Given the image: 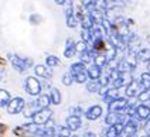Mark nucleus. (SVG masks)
Segmentation results:
<instances>
[{
	"instance_id": "f257e3e1",
	"label": "nucleus",
	"mask_w": 150,
	"mask_h": 137,
	"mask_svg": "<svg viewBox=\"0 0 150 137\" xmlns=\"http://www.w3.org/2000/svg\"><path fill=\"white\" fill-rule=\"evenodd\" d=\"M21 88L24 91V93L28 98H37L44 92V86H42L41 79H38L34 75H25L21 81Z\"/></svg>"
},
{
	"instance_id": "f03ea898",
	"label": "nucleus",
	"mask_w": 150,
	"mask_h": 137,
	"mask_svg": "<svg viewBox=\"0 0 150 137\" xmlns=\"http://www.w3.org/2000/svg\"><path fill=\"white\" fill-rule=\"evenodd\" d=\"M106 113L105 110V106L100 102H93L91 105H88L85 107V115H83V120L89 124H93V123H98L102 120L103 115Z\"/></svg>"
},
{
	"instance_id": "7ed1b4c3",
	"label": "nucleus",
	"mask_w": 150,
	"mask_h": 137,
	"mask_svg": "<svg viewBox=\"0 0 150 137\" xmlns=\"http://www.w3.org/2000/svg\"><path fill=\"white\" fill-rule=\"evenodd\" d=\"M7 61L11 69L18 75L25 77L27 71H30L28 67H27V62H25V55H20V54H16V52H8Z\"/></svg>"
},
{
	"instance_id": "20e7f679",
	"label": "nucleus",
	"mask_w": 150,
	"mask_h": 137,
	"mask_svg": "<svg viewBox=\"0 0 150 137\" xmlns=\"http://www.w3.org/2000/svg\"><path fill=\"white\" fill-rule=\"evenodd\" d=\"M25 106H27V99L20 96V95H16L11 98L10 103L6 107V113L10 115V116H18V115H23Z\"/></svg>"
},
{
	"instance_id": "39448f33",
	"label": "nucleus",
	"mask_w": 150,
	"mask_h": 137,
	"mask_svg": "<svg viewBox=\"0 0 150 137\" xmlns=\"http://www.w3.org/2000/svg\"><path fill=\"white\" fill-rule=\"evenodd\" d=\"M143 123L136 116L126 117L125 122V136H139L142 133Z\"/></svg>"
},
{
	"instance_id": "423d86ee",
	"label": "nucleus",
	"mask_w": 150,
	"mask_h": 137,
	"mask_svg": "<svg viewBox=\"0 0 150 137\" xmlns=\"http://www.w3.org/2000/svg\"><path fill=\"white\" fill-rule=\"evenodd\" d=\"M62 58L68 61L76 60V40L74 37H67L62 47Z\"/></svg>"
},
{
	"instance_id": "0eeeda50",
	"label": "nucleus",
	"mask_w": 150,
	"mask_h": 137,
	"mask_svg": "<svg viewBox=\"0 0 150 137\" xmlns=\"http://www.w3.org/2000/svg\"><path fill=\"white\" fill-rule=\"evenodd\" d=\"M140 92H143V88H142V85H140L137 77L134 78L129 85L125 86V88L122 89V95L126 96L127 99H137V96L140 95Z\"/></svg>"
},
{
	"instance_id": "6e6552de",
	"label": "nucleus",
	"mask_w": 150,
	"mask_h": 137,
	"mask_svg": "<svg viewBox=\"0 0 150 137\" xmlns=\"http://www.w3.org/2000/svg\"><path fill=\"white\" fill-rule=\"evenodd\" d=\"M33 75L38 79H52L55 75V69L48 68L44 62H37L33 68Z\"/></svg>"
},
{
	"instance_id": "1a4fd4ad",
	"label": "nucleus",
	"mask_w": 150,
	"mask_h": 137,
	"mask_svg": "<svg viewBox=\"0 0 150 137\" xmlns=\"http://www.w3.org/2000/svg\"><path fill=\"white\" fill-rule=\"evenodd\" d=\"M126 116L125 113H115V112H108L103 115V117L100 120V123L103 126H113L117 123H125L126 122Z\"/></svg>"
},
{
	"instance_id": "9d476101",
	"label": "nucleus",
	"mask_w": 150,
	"mask_h": 137,
	"mask_svg": "<svg viewBox=\"0 0 150 137\" xmlns=\"http://www.w3.org/2000/svg\"><path fill=\"white\" fill-rule=\"evenodd\" d=\"M64 124H65L68 129H71L74 133H81L83 130V126H85V120H83V117H76V116L65 115Z\"/></svg>"
},
{
	"instance_id": "9b49d317",
	"label": "nucleus",
	"mask_w": 150,
	"mask_h": 137,
	"mask_svg": "<svg viewBox=\"0 0 150 137\" xmlns=\"http://www.w3.org/2000/svg\"><path fill=\"white\" fill-rule=\"evenodd\" d=\"M54 115H55V112H54V109H52V107L40 109V110L34 115L33 122H34V123H37V124H40V126H45V124H47V122H48V120H50Z\"/></svg>"
},
{
	"instance_id": "f8f14e48",
	"label": "nucleus",
	"mask_w": 150,
	"mask_h": 137,
	"mask_svg": "<svg viewBox=\"0 0 150 137\" xmlns=\"http://www.w3.org/2000/svg\"><path fill=\"white\" fill-rule=\"evenodd\" d=\"M127 105H129V99L122 95V96L117 98L116 100H113L110 105L106 106V110L115 112V113H125V109L127 107Z\"/></svg>"
},
{
	"instance_id": "ddd939ff",
	"label": "nucleus",
	"mask_w": 150,
	"mask_h": 137,
	"mask_svg": "<svg viewBox=\"0 0 150 137\" xmlns=\"http://www.w3.org/2000/svg\"><path fill=\"white\" fill-rule=\"evenodd\" d=\"M47 93L50 95V99H51V105H52V107H59L62 102H64V95L61 92V89H59L58 86L52 85L47 91Z\"/></svg>"
},
{
	"instance_id": "4468645a",
	"label": "nucleus",
	"mask_w": 150,
	"mask_h": 137,
	"mask_svg": "<svg viewBox=\"0 0 150 137\" xmlns=\"http://www.w3.org/2000/svg\"><path fill=\"white\" fill-rule=\"evenodd\" d=\"M119 96H122V91H120V89H117V88H113V86H109L108 92L103 95L99 100H100V103L106 107V106L110 105L113 100H116Z\"/></svg>"
},
{
	"instance_id": "2eb2a0df",
	"label": "nucleus",
	"mask_w": 150,
	"mask_h": 137,
	"mask_svg": "<svg viewBox=\"0 0 150 137\" xmlns=\"http://www.w3.org/2000/svg\"><path fill=\"white\" fill-rule=\"evenodd\" d=\"M134 116L140 120L142 123H144V122L150 117V105L139 102L137 107H136V115H134Z\"/></svg>"
},
{
	"instance_id": "dca6fc26",
	"label": "nucleus",
	"mask_w": 150,
	"mask_h": 137,
	"mask_svg": "<svg viewBox=\"0 0 150 137\" xmlns=\"http://www.w3.org/2000/svg\"><path fill=\"white\" fill-rule=\"evenodd\" d=\"M44 64L51 69H58L62 67V61H61V58H59L58 55H55V54H45Z\"/></svg>"
},
{
	"instance_id": "f3484780",
	"label": "nucleus",
	"mask_w": 150,
	"mask_h": 137,
	"mask_svg": "<svg viewBox=\"0 0 150 137\" xmlns=\"http://www.w3.org/2000/svg\"><path fill=\"white\" fill-rule=\"evenodd\" d=\"M125 136V123H117L106 127V137H123Z\"/></svg>"
},
{
	"instance_id": "a211bd4d",
	"label": "nucleus",
	"mask_w": 150,
	"mask_h": 137,
	"mask_svg": "<svg viewBox=\"0 0 150 137\" xmlns=\"http://www.w3.org/2000/svg\"><path fill=\"white\" fill-rule=\"evenodd\" d=\"M134 60H136V62H137L139 65L147 64L150 61V48L149 47H142V48H139V51L136 52V55H134Z\"/></svg>"
},
{
	"instance_id": "6ab92c4d",
	"label": "nucleus",
	"mask_w": 150,
	"mask_h": 137,
	"mask_svg": "<svg viewBox=\"0 0 150 137\" xmlns=\"http://www.w3.org/2000/svg\"><path fill=\"white\" fill-rule=\"evenodd\" d=\"M100 86L102 85H100L99 81H92V79H89L83 85V91L88 95H91V96H98V93H99V91H100Z\"/></svg>"
},
{
	"instance_id": "aec40b11",
	"label": "nucleus",
	"mask_w": 150,
	"mask_h": 137,
	"mask_svg": "<svg viewBox=\"0 0 150 137\" xmlns=\"http://www.w3.org/2000/svg\"><path fill=\"white\" fill-rule=\"evenodd\" d=\"M67 115L69 116H76V117H83L85 115V106L82 103H72L67 107Z\"/></svg>"
},
{
	"instance_id": "412c9836",
	"label": "nucleus",
	"mask_w": 150,
	"mask_h": 137,
	"mask_svg": "<svg viewBox=\"0 0 150 137\" xmlns=\"http://www.w3.org/2000/svg\"><path fill=\"white\" fill-rule=\"evenodd\" d=\"M68 71L71 72V75L74 77V75H76V74H81V72H85L86 69H88V65H85L83 62H81V61L75 60L72 61L69 65H68Z\"/></svg>"
},
{
	"instance_id": "4be33fe9",
	"label": "nucleus",
	"mask_w": 150,
	"mask_h": 137,
	"mask_svg": "<svg viewBox=\"0 0 150 137\" xmlns=\"http://www.w3.org/2000/svg\"><path fill=\"white\" fill-rule=\"evenodd\" d=\"M102 74H103V69L100 68V67L95 65V64L88 65V78L89 79H92V81H99Z\"/></svg>"
},
{
	"instance_id": "5701e85b",
	"label": "nucleus",
	"mask_w": 150,
	"mask_h": 137,
	"mask_svg": "<svg viewBox=\"0 0 150 137\" xmlns=\"http://www.w3.org/2000/svg\"><path fill=\"white\" fill-rule=\"evenodd\" d=\"M59 82H61V85L64 86V88H72L75 85V81H74V77L71 75V72L69 71H64L62 74H61V77H59Z\"/></svg>"
},
{
	"instance_id": "b1692460",
	"label": "nucleus",
	"mask_w": 150,
	"mask_h": 137,
	"mask_svg": "<svg viewBox=\"0 0 150 137\" xmlns=\"http://www.w3.org/2000/svg\"><path fill=\"white\" fill-rule=\"evenodd\" d=\"M11 98L13 96L10 93V91L4 89V88H0V109H6L10 100H11Z\"/></svg>"
},
{
	"instance_id": "393cba45",
	"label": "nucleus",
	"mask_w": 150,
	"mask_h": 137,
	"mask_svg": "<svg viewBox=\"0 0 150 137\" xmlns=\"http://www.w3.org/2000/svg\"><path fill=\"white\" fill-rule=\"evenodd\" d=\"M35 99H37V103H38V106H40L41 109L52 107V105H51V99H50V95L47 93V92H42V93L40 95V96H37Z\"/></svg>"
},
{
	"instance_id": "a878e982",
	"label": "nucleus",
	"mask_w": 150,
	"mask_h": 137,
	"mask_svg": "<svg viewBox=\"0 0 150 137\" xmlns=\"http://www.w3.org/2000/svg\"><path fill=\"white\" fill-rule=\"evenodd\" d=\"M137 79H139V82H140V85H142L143 91L150 89V72H147V71H142V72H139Z\"/></svg>"
},
{
	"instance_id": "bb28decb",
	"label": "nucleus",
	"mask_w": 150,
	"mask_h": 137,
	"mask_svg": "<svg viewBox=\"0 0 150 137\" xmlns=\"http://www.w3.org/2000/svg\"><path fill=\"white\" fill-rule=\"evenodd\" d=\"M74 134V131L71 129H68L64 123H58L57 124V136L58 137H71Z\"/></svg>"
},
{
	"instance_id": "cd10ccee",
	"label": "nucleus",
	"mask_w": 150,
	"mask_h": 137,
	"mask_svg": "<svg viewBox=\"0 0 150 137\" xmlns=\"http://www.w3.org/2000/svg\"><path fill=\"white\" fill-rule=\"evenodd\" d=\"M65 18V27H67L68 30H78L79 28V21H78V18L76 16H68V17H64Z\"/></svg>"
},
{
	"instance_id": "c85d7f7f",
	"label": "nucleus",
	"mask_w": 150,
	"mask_h": 137,
	"mask_svg": "<svg viewBox=\"0 0 150 137\" xmlns=\"http://www.w3.org/2000/svg\"><path fill=\"white\" fill-rule=\"evenodd\" d=\"M81 137H99V134H98V130L92 129L91 126H89V123L85 122L83 130L81 131Z\"/></svg>"
},
{
	"instance_id": "c756f323",
	"label": "nucleus",
	"mask_w": 150,
	"mask_h": 137,
	"mask_svg": "<svg viewBox=\"0 0 150 137\" xmlns=\"http://www.w3.org/2000/svg\"><path fill=\"white\" fill-rule=\"evenodd\" d=\"M95 26V23H93V20L91 18V16L88 14V13H85V16L83 18L79 21V28H85V30H91L92 27Z\"/></svg>"
},
{
	"instance_id": "7c9ffc66",
	"label": "nucleus",
	"mask_w": 150,
	"mask_h": 137,
	"mask_svg": "<svg viewBox=\"0 0 150 137\" xmlns=\"http://www.w3.org/2000/svg\"><path fill=\"white\" fill-rule=\"evenodd\" d=\"M74 81H75V85H79V86L85 85V84L89 81V78H88V69H86L85 72H81V74L74 75Z\"/></svg>"
},
{
	"instance_id": "2f4dec72",
	"label": "nucleus",
	"mask_w": 150,
	"mask_h": 137,
	"mask_svg": "<svg viewBox=\"0 0 150 137\" xmlns=\"http://www.w3.org/2000/svg\"><path fill=\"white\" fill-rule=\"evenodd\" d=\"M93 6H95L96 10H99V11L106 14V11L109 10V1L108 0H93Z\"/></svg>"
},
{
	"instance_id": "473e14b6",
	"label": "nucleus",
	"mask_w": 150,
	"mask_h": 137,
	"mask_svg": "<svg viewBox=\"0 0 150 137\" xmlns=\"http://www.w3.org/2000/svg\"><path fill=\"white\" fill-rule=\"evenodd\" d=\"M78 35H79V40H82V41H85V43L91 44V41H92L91 30H85V28H79V31H78Z\"/></svg>"
},
{
	"instance_id": "72a5a7b5",
	"label": "nucleus",
	"mask_w": 150,
	"mask_h": 137,
	"mask_svg": "<svg viewBox=\"0 0 150 137\" xmlns=\"http://www.w3.org/2000/svg\"><path fill=\"white\" fill-rule=\"evenodd\" d=\"M93 64L98 65V67H100L102 69L106 68V65H108V58H106V55H105V54H98V55L95 57Z\"/></svg>"
},
{
	"instance_id": "f704fd0d",
	"label": "nucleus",
	"mask_w": 150,
	"mask_h": 137,
	"mask_svg": "<svg viewBox=\"0 0 150 137\" xmlns=\"http://www.w3.org/2000/svg\"><path fill=\"white\" fill-rule=\"evenodd\" d=\"M89 48V44L85 43V41H82V40H76V55H79V54H82V52H85L86 50Z\"/></svg>"
},
{
	"instance_id": "c9c22d12",
	"label": "nucleus",
	"mask_w": 150,
	"mask_h": 137,
	"mask_svg": "<svg viewBox=\"0 0 150 137\" xmlns=\"http://www.w3.org/2000/svg\"><path fill=\"white\" fill-rule=\"evenodd\" d=\"M28 23H30L31 26H40L42 23V17L40 14H37V13H33V14L28 16Z\"/></svg>"
},
{
	"instance_id": "e433bc0d",
	"label": "nucleus",
	"mask_w": 150,
	"mask_h": 137,
	"mask_svg": "<svg viewBox=\"0 0 150 137\" xmlns=\"http://www.w3.org/2000/svg\"><path fill=\"white\" fill-rule=\"evenodd\" d=\"M137 100L140 103H147V105H150V89L140 92V95L137 96Z\"/></svg>"
},
{
	"instance_id": "4c0bfd02",
	"label": "nucleus",
	"mask_w": 150,
	"mask_h": 137,
	"mask_svg": "<svg viewBox=\"0 0 150 137\" xmlns=\"http://www.w3.org/2000/svg\"><path fill=\"white\" fill-rule=\"evenodd\" d=\"M7 79V71L4 68V65H0V84H3Z\"/></svg>"
},
{
	"instance_id": "58836bf2",
	"label": "nucleus",
	"mask_w": 150,
	"mask_h": 137,
	"mask_svg": "<svg viewBox=\"0 0 150 137\" xmlns=\"http://www.w3.org/2000/svg\"><path fill=\"white\" fill-rule=\"evenodd\" d=\"M142 133L143 134H147L149 136L150 134V117L144 123H143V127H142Z\"/></svg>"
},
{
	"instance_id": "ea45409f",
	"label": "nucleus",
	"mask_w": 150,
	"mask_h": 137,
	"mask_svg": "<svg viewBox=\"0 0 150 137\" xmlns=\"http://www.w3.org/2000/svg\"><path fill=\"white\" fill-rule=\"evenodd\" d=\"M52 1H54V4H55V6H58V7H62V6L65 4V1H67V0H52Z\"/></svg>"
},
{
	"instance_id": "a19ab883",
	"label": "nucleus",
	"mask_w": 150,
	"mask_h": 137,
	"mask_svg": "<svg viewBox=\"0 0 150 137\" xmlns=\"http://www.w3.org/2000/svg\"><path fill=\"white\" fill-rule=\"evenodd\" d=\"M143 67H144V71H147V72H150V61L147 62V64H144Z\"/></svg>"
},
{
	"instance_id": "79ce46f5",
	"label": "nucleus",
	"mask_w": 150,
	"mask_h": 137,
	"mask_svg": "<svg viewBox=\"0 0 150 137\" xmlns=\"http://www.w3.org/2000/svg\"><path fill=\"white\" fill-rule=\"evenodd\" d=\"M4 64H6V60H4V58L0 55V65H4Z\"/></svg>"
},
{
	"instance_id": "37998d69",
	"label": "nucleus",
	"mask_w": 150,
	"mask_h": 137,
	"mask_svg": "<svg viewBox=\"0 0 150 137\" xmlns=\"http://www.w3.org/2000/svg\"><path fill=\"white\" fill-rule=\"evenodd\" d=\"M137 137H147V136H146V134H143V133H140V134H139Z\"/></svg>"
},
{
	"instance_id": "c03bdc74",
	"label": "nucleus",
	"mask_w": 150,
	"mask_h": 137,
	"mask_svg": "<svg viewBox=\"0 0 150 137\" xmlns=\"http://www.w3.org/2000/svg\"><path fill=\"white\" fill-rule=\"evenodd\" d=\"M108 1H109V3H116L117 0H108Z\"/></svg>"
},
{
	"instance_id": "a18cd8bd",
	"label": "nucleus",
	"mask_w": 150,
	"mask_h": 137,
	"mask_svg": "<svg viewBox=\"0 0 150 137\" xmlns=\"http://www.w3.org/2000/svg\"><path fill=\"white\" fill-rule=\"evenodd\" d=\"M123 137H137V136H123Z\"/></svg>"
},
{
	"instance_id": "49530a36",
	"label": "nucleus",
	"mask_w": 150,
	"mask_h": 137,
	"mask_svg": "<svg viewBox=\"0 0 150 137\" xmlns=\"http://www.w3.org/2000/svg\"><path fill=\"white\" fill-rule=\"evenodd\" d=\"M146 136H147V134H146ZM147 137H150V134H149V136H147Z\"/></svg>"
}]
</instances>
